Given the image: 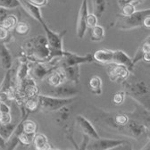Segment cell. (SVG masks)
Masks as SVG:
<instances>
[{
    "instance_id": "1",
    "label": "cell",
    "mask_w": 150,
    "mask_h": 150,
    "mask_svg": "<svg viewBox=\"0 0 150 150\" xmlns=\"http://www.w3.org/2000/svg\"><path fill=\"white\" fill-rule=\"evenodd\" d=\"M22 48L30 62H48L50 51L46 37H33L23 42Z\"/></svg>"
},
{
    "instance_id": "16",
    "label": "cell",
    "mask_w": 150,
    "mask_h": 150,
    "mask_svg": "<svg viewBox=\"0 0 150 150\" xmlns=\"http://www.w3.org/2000/svg\"><path fill=\"white\" fill-rule=\"evenodd\" d=\"M46 80H47V83L52 88L57 87L66 81L64 73L60 67H57L51 71L49 74L46 77Z\"/></svg>"
},
{
    "instance_id": "17",
    "label": "cell",
    "mask_w": 150,
    "mask_h": 150,
    "mask_svg": "<svg viewBox=\"0 0 150 150\" xmlns=\"http://www.w3.org/2000/svg\"><path fill=\"white\" fill-rule=\"evenodd\" d=\"M13 65V56L6 47L5 41H0V66L4 70H9Z\"/></svg>"
},
{
    "instance_id": "14",
    "label": "cell",
    "mask_w": 150,
    "mask_h": 150,
    "mask_svg": "<svg viewBox=\"0 0 150 150\" xmlns=\"http://www.w3.org/2000/svg\"><path fill=\"white\" fill-rule=\"evenodd\" d=\"M112 64H121L125 66L130 72L134 69V64L132 63V59L122 50H114L112 54Z\"/></svg>"
},
{
    "instance_id": "3",
    "label": "cell",
    "mask_w": 150,
    "mask_h": 150,
    "mask_svg": "<svg viewBox=\"0 0 150 150\" xmlns=\"http://www.w3.org/2000/svg\"><path fill=\"white\" fill-rule=\"evenodd\" d=\"M129 119L128 122L125 125L116 129L118 132L135 140H141L145 139H149V124L139 119L130 116L129 115Z\"/></svg>"
},
{
    "instance_id": "33",
    "label": "cell",
    "mask_w": 150,
    "mask_h": 150,
    "mask_svg": "<svg viewBox=\"0 0 150 150\" xmlns=\"http://www.w3.org/2000/svg\"><path fill=\"white\" fill-rule=\"evenodd\" d=\"M28 1L38 7L46 6L48 4V0H28Z\"/></svg>"
},
{
    "instance_id": "38",
    "label": "cell",
    "mask_w": 150,
    "mask_h": 150,
    "mask_svg": "<svg viewBox=\"0 0 150 150\" xmlns=\"http://www.w3.org/2000/svg\"><path fill=\"white\" fill-rule=\"evenodd\" d=\"M0 149H6V139L1 135H0Z\"/></svg>"
},
{
    "instance_id": "9",
    "label": "cell",
    "mask_w": 150,
    "mask_h": 150,
    "mask_svg": "<svg viewBox=\"0 0 150 150\" xmlns=\"http://www.w3.org/2000/svg\"><path fill=\"white\" fill-rule=\"evenodd\" d=\"M107 74L112 82L122 83L129 77L130 71L123 65L109 64L107 67Z\"/></svg>"
},
{
    "instance_id": "8",
    "label": "cell",
    "mask_w": 150,
    "mask_h": 150,
    "mask_svg": "<svg viewBox=\"0 0 150 150\" xmlns=\"http://www.w3.org/2000/svg\"><path fill=\"white\" fill-rule=\"evenodd\" d=\"M129 143L124 139H102L98 138L97 139H90L86 146L88 150H111L116 149L119 146L122 144Z\"/></svg>"
},
{
    "instance_id": "15",
    "label": "cell",
    "mask_w": 150,
    "mask_h": 150,
    "mask_svg": "<svg viewBox=\"0 0 150 150\" xmlns=\"http://www.w3.org/2000/svg\"><path fill=\"white\" fill-rule=\"evenodd\" d=\"M20 2V6H22L33 19L39 22L41 25L45 23L44 18L41 13L40 7H38L32 4H30L28 0H18Z\"/></svg>"
},
{
    "instance_id": "20",
    "label": "cell",
    "mask_w": 150,
    "mask_h": 150,
    "mask_svg": "<svg viewBox=\"0 0 150 150\" xmlns=\"http://www.w3.org/2000/svg\"><path fill=\"white\" fill-rule=\"evenodd\" d=\"M33 146L37 150H51L54 149L48 142V139L42 133H36L32 139Z\"/></svg>"
},
{
    "instance_id": "29",
    "label": "cell",
    "mask_w": 150,
    "mask_h": 150,
    "mask_svg": "<svg viewBox=\"0 0 150 150\" xmlns=\"http://www.w3.org/2000/svg\"><path fill=\"white\" fill-rule=\"evenodd\" d=\"M136 6L132 3H127L121 6V14L124 16H128L136 12Z\"/></svg>"
},
{
    "instance_id": "35",
    "label": "cell",
    "mask_w": 150,
    "mask_h": 150,
    "mask_svg": "<svg viewBox=\"0 0 150 150\" xmlns=\"http://www.w3.org/2000/svg\"><path fill=\"white\" fill-rule=\"evenodd\" d=\"M11 112L10 106L6 102H0V114H7Z\"/></svg>"
},
{
    "instance_id": "4",
    "label": "cell",
    "mask_w": 150,
    "mask_h": 150,
    "mask_svg": "<svg viewBox=\"0 0 150 150\" xmlns=\"http://www.w3.org/2000/svg\"><path fill=\"white\" fill-rule=\"evenodd\" d=\"M42 26H43V29L46 33V38H47L49 51H50L48 62H51V61H53L56 58H59L64 55V46H63V40H64V37L65 36L67 30H62L60 32H55V31L52 30L47 25L46 23H43Z\"/></svg>"
},
{
    "instance_id": "37",
    "label": "cell",
    "mask_w": 150,
    "mask_h": 150,
    "mask_svg": "<svg viewBox=\"0 0 150 150\" xmlns=\"http://www.w3.org/2000/svg\"><path fill=\"white\" fill-rule=\"evenodd\" d=\"M143 26L145 28H146L147 30H149V28H150V15L146 16L144 19V21H143Z\"/></svg>"
},
{
    "instance_id": "5",
    "label": "cell",
    "mask_w": 150,
    "mask_h": 150,
    "mask_svg": "<svg viewBox=\"0 0 150 150\" xmlns=\"http://www.w3.org/2000/svg\"><path fill=\"white\" fill-rule=\"evenodd\" d=\"M150 15V9L136 11L134 13L124 16L122 14L116 15V21L115 23V27L120 30H129L143 26L144 19Z\"/></svg>"
},
{
    "instance_id": "24",
    "label": "cell",
    "mask_w": 150,
    "mask_h": 150,
    "mask_svg": "<svg viewBox=\"0 0 150 150\" xmlns=\"http://www.w3.org/2000/svg\"><path fill=\"white\" fill-rule=\"evenodd\" d=\"M105 29L101 25H96L93 28H91V32H90V40L92 41H102L105 38Z\"/></svg>"
},
{
    "instance_id": "22",
    "label": "cell",
    "mask_w": 150,
    "mask_h": 150,
    "mask_svg": "<svg viewBox=\"0 0 150 150\" xmlns=\"http://www.w3.org/2000/svg\"><path fill=\"white\" fill-rule=\"evenodd\" d=\"M91 2H92L93 13L98 18H100L105 11L107 1L106 0H91Z\"/></svg>"
},
{
    "instance_id": "18",
    "label": "cell",
    "mask_w": 150,
    "mask_h": 150,
    "mask_svg": "<svg viewBox=\"0 0 150 150\" xmlns=\"http://www.w3.org/2000/svg\"><path fill=\"white\" fill-rule=\"evenodd\" d=\"M81 65H73V66H68L61 68L64 73V76L66 79V81L72 82L74 84L78 85L80 82V75H81Z\"/></svg>"
},
{
    "instance_id": "13",
    "label": "cell",
    "mask_w": 150,
    "mask_h": 150,
    "mask_svg": "<svg viewBox=\"0 0 150 150\" xmlns=\"http://www.w3.org/2000/svg\"><path fill=\"white\" fill-rule=\"evenodd\" d=\"M132 59V63L135 65L139 61H143L146 63L150 62V37L147 36L146 39L141 43L134 57Z\"/></svg>"
},
{
    "instance_id": "7",
    "label": "cell",
    "mask_w": 150,
    "mask_h": 150,
    "mask_svg": "<svg viewBox=\"0 0 150 150\" xmlns=\"http://www.w3.org/2000/svg\"><path fill=\"white\" fill-rule=\"evenodd\" d=\"M93 61L92 53H88L85 55H80L78 54L64 50V55L56 59V64H57V67L64 68L73 65H81L83 64H89Z\"/></svg>"
},
{
    "instance_id": "6",
    "label": "cell",
    "mask_w": 150,
    "mask_h": 150,
    "mask_svg": "<svg viewBox=\"0 0 150 150\" xmlns=\"http://www.w3.org/2000/svg\"><path fill=\"white\" fill-rule=\"evenodd\" d=\"M76 97L72 98H57L50 95H40L39 94V110L45 112H56L65 105H71Z\"/></svg>"
},
{
    "instance_id": "34",
    "label": "cell",
    "mask_w": 150,
    "mask_h": 150,
    "mask_svg": "<svg viewBox=\"0 0 150 150\" xmlns=\"http://www.w3.org/2000/svg\"><path fill=\"white\" fill-rule=\"evenodd\" d=\"M9 37V30L6 28L0 26V41H5Z\"/></svg>"
},
{
    "instance_id": "31",
    "label": "cell",
    "mask_w": 150,
    "mask_h": 150,
    "mask_svg": "<svg viewBox=\"0 0 150 150\" xmlns=\"http://www.w3.org/2000/svg\"><path fill=\"white\" fill-rule=\"evenodd\" d=\"M98 18L95 14H94L93 13L88 14L87 20H86V23H87V27L88 28L91 29L94 26H96L98 24Z\"/></svg>"
},
{
    "instance_id": "30",
    "label": "cell",
    "mask_w": 150,
    "mask_h": 150,
    "mask_svg": "<svg viewBox=\"0 0 150 150\" xmlns=\"http://www.w3.org/2000/svg\"><path fill=\"white\" fill-rule=\"evenodd\" d=\"M19 6H20V2L18 0H0V7L12 10Z\"/></svg>"
},
{
    "instance_id": "28",
    "label": "cell",
    "mask_w": 150,
    "mask_h": 150,
    "mask_svg": "<svg viewBox=\"0 0 150 150\" xmlns=\"http://www.w3.org/2000/svg\"><path fill=\"white\" fill-rule=\"evenodd\" d=\"M125 97H126V93L124 92V90H120L115 94H114L112 98V102L115 105H121L123 104L125 100Z\"/></svg>"
},
{
    "instance_id": "25",
    "label": "cell",
    "mask_w": 150,
    "mask_h": 150,
    "mask_svg": "<svg viewBox=\"0 0 150 150\" xmlns=\"http://www.w3.org/2000/svg\"><path fill=\"white\" fill-rule=\"evenodd\" d=\"M22 121V128L23 131L29 134H36L37 133V129H38V125L37 123L29 119L25 120H21Z\"/></svg>"
},
{
    "instance_id": "10",
    "label": "cell",
    "mask_w": 150,
    "mask_h": 150,
    "mask_svg": "<svg viewBox=\"0 0 150 150\" xmlns=\"http://www.w3.org/2000/svg\"><path fill=\"white\" fill-rule=\"evenodd\" d=\"M80 93V90L76 84L72 82L65 81L64 83L53 88L50 95L57 98H72L76 97Z\"/></svg>"
},
{
    "instance_id": "12",
    "label": "cell",
    "mask_w": 150,
    "mask_h": 150,
    "mask_svg": "<svg viewBox=\"0 0 150 150\" xmlns=\"http://www.w3.org/2000/svg\"><path fill=\"white\" fill-rule=\"evenodd\" d=\"M75 120H76V122L79 125L83 135H87L92 139H97L100 138L96 128L94 127L92 122H90L86 117H84L81 115H78L75 117Z\"/></svg>"
},
{
    "instance_id": "27",
    "label": "cell",
    "mask_w": 150,
    "mask_h": 150,
    "mask_svg": "<svg viewBox=\"0 0 150 150\" xmlns=\"http://www.w3.org/2000/svg\"><path fill=\"white\" fill-rule=\"evenodd\" d=\"M35 134H29L26 132H23V131H21L18 135V140L19 142H21L23 146H30L32 143V139Z\"/></svg>"
},
{
    "instance_id": "2",
    "label": "cell",
    "mask_w": 150,
    "mask_h": 150,
    "mask_svg": "<svg viewBox=\"0 0 150 150\" xmlns=\"http://www.w3.org/2000/svg\"><path fill=\"white\" fill-rule=\"evenodd\" d=\"M122 88L126 95L133 98L144 109L150 110V90L148 84L144 81H128L127 80L122 82Z\"/></svg>"
},
{
    "instance_id": "19",
    "label": "cell",
    "mask_w": 150,
    "mask_h": 150,
    "mask_svg": "<svg viewBox=\"0 0 150 150\" xmlns=\"http://www.w3.org/2000/svg\"><path fill=\"white\" fill-rule=\"evenodd\" d=\"M112 54L114 50L110 49H99L97 50L93 55V60L101 64H109L112 62Z\"/></svg>"
},
{
    "instance_id": "32",
    "label": "cell",
    "mask_w": 150,
    "mask_h": 150,
    "mask_svg": "<svg viewBox=\"0 0 150 150\" xmlns=\"http://www.w3.org/2000/svg\"><path fill=\"white\" fill-rule=\"evenodd\" d=\"M12 122V115L11 112L7 114H0V124H9Z\"/></svg>"
},
{
    "instance_id": "21",
    "label": "cell",
    "mask_w": 150,
    "mask_h": 150,
    "mask_svg": "<svg viewBox=\"0 0 150 150\" xmlns=\"http://www.w3.org/2000/svg\"><path fill=\"white\" fill-rule=\"evenodd\" d=\"M102 80L98 76H93L88 81L89 91L96 96H99L102 94Z\"/></svg>"
},
{
    "instance_id": "36",
    "label": "cell",
    "mask_w": 150,
    "mask_h": 150,
    "mask_svg": "<svg viewBox=\"0 0 150 150\" xmlns=\"http://www.w3.org/2000/svg\"><path fill=\"white\" fill-rule=\"evenodd\" d=\"M143 0H118V4L121 7L122 6H123L124 4H127V3H132L134 5H136V4L138 5L139 3H140Z\"/></svg>"
},
{
    "instance_id": "23",
    "label": "cell",
    "mask_w": 150,
    "mask_h": 150,
    "mask_svg": "<svg viewBox=\"0 0 150 150\" xmlns=\"http://www.w3.org/2000/svg\"><path fill=\"white\" fill-rule=\"evenodd\" d=\"M17 23H18V18L14 14L9 13L3 19L1 22H0V26L6 28L7 30L10 31V30L14 29Z\"/></svg>"
},
{
    "instance_id": "11",
    "label": "cell",
    "mask_w": 150,
    "mask_h": 150,
    "mask_svg": "<svg viewBox=\"0 0 150 150\" xmlns=\"http://www.w3.org/2000/svg\"><path fill=\"white\" fill-rule=\"evenodd\" d=\"M88 14V0H82L81 5L79 9L78 13V18H77V26H76V32L77 37L80 40H82L88 30L86 20L87 16Z\"/></svg>"
},
{
    "instance_id": "26",
    "label": "cell",
    "mask_w": 150,
    "mask_h": 150,
    "mask_svg": "<svg viewBox=\"0 0 150 150\" xmlns=\"http://www.w3.org/2000/svg\"><path fill=\"white\" fill-rule=\"evenodd\" d=\"M15 32L19 35H22V36H24V35H27L30 30V24L25 22V21H22V22H18L17 24L15 25L14 29Z\"/></svg>"
}]
</instances>
